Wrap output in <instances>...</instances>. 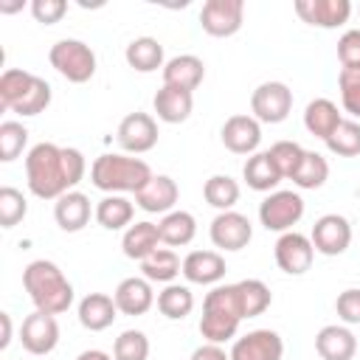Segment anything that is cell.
Here are the masks:
<instances>
[{
    "instance_id": "34",
    "label": "cell",
    "mask_w": 360,
    "mask_h": 360,
    "mask_svg": "<svg viewBox=\"0 0 360 360\" xmlns=\"http://www.w3.org/2000/svg\"><path fill=\"white\" fill-rule=\"evenodd\" d=\"M236 290H239L245 318H256L273 304V292L262 278H242V281H236Z\"/></svg>"
},
{
    "instance_id": "9",
    "label": "cell",
    "mask_w": 360,
    "mask_h": 360,
    "mask_svg": "<svg viewBox=\"0 0 360 360\" xmlns=\"http://www.w3.org/2000/svg\"><path fill=\"white\" fill-rule=\"evenodd\" d=\"M158 121L149 112H129L115 129V141L127 155H143L158 146Z\"/></svg>"
},
{
    "instance_id": "23",
    "label": "cell",
    "mask_w": 360,
    "mask_h": 360,
    "mask_svg": "<svg viewBox=\"0 0 360 360\" xmlns=\"http://www.w3.org/2000/svg\"><path fill=\"white\" fill-rule=\"evenodd\" d=\"M115 318H118V307H115V298L107 292H87L79 301V323L90 332L110 329Z\"/></svg>"
},
{
    "instance_id": "8",
    "label": "cell",
    "mask_w": 360,
    "mask_h": 360,
    "mask_svg": "<svg viewBox=\"0 0 360 360\" xmlns=\"http://www.w3.org/2000/svg\"><path fill=\"white\" fill-rule=\"evenodd\" d=\"M245 22L242 0H205L200 8V25L208 37H233Z\"/></svg>"
},
{
    "instance_id": "45",
    "label": "cell",
    "mask_w": 360,
    "mask_h": 360,
    "mask_svg": "<svg viewBox=\"0 0 360 360\" xmlns=\"http://www.w3.org/2000/svg\"><path fill=\"white\" fill-rule=\"evenodd\" d=\"M338 59L343 68L360 65V28H349L338 39Z\"/></svg>"
},
{
    "instance_id": "10",
    "label": "cell",
    "mask_w": 360,
    "mask_h": 360,
    "mask_svg": "<svg viewBox=\"0 0 360 360\" xmlns=\"http://www.w3.org/2000/svg\"><path fill=\"white\" fill-rule=\"evenodd\" d=\"M273 256H276L278 270H284L287 276H304V273L312 267L315 248H312V239H309L307 233L287 231V233H281V236L276 239Z\"/></svg>"
},
{
    "instance_id": "22",
    "label": "cell",
    "mask_w": 360,
    "mask_h": 360,
    "mask_svg": "<svg viewBox=\"0 0 360 360\" xmlns=\"http://www.w3.org/2000/svg\"><path fill=\"white\" fill-rule=\"evenodd\" d=\"M315 352L321 360H352L357 354V338L349 326L329 323L315 335Z\"/></svg>"
},
{
    "instance_id": "20",
    "label": "cell",
    "mask_w": 360,
    "mask_h": 360,
    "mask_svg": "<svg viewBox=\"0 0 360 360\" xmlns=\"http://www.w3.org/2000/svg\"><path fill=\"white\" fill-rule=\"evenodd\" d=\"M90 217H96V208L90 205V197L82 194V191H76V188L68 191V194H62L56 200V205H53V219H56V225L65 233L82 231L90 222Z\"/></svg>"
},
{
    "instance_id": "17",
    "label": "cell",
    "mask_w": 360,
    "mask_h": 360,
    "mask_svg": "<svg viewBox=\"0 0 360 360\" xmlns=\"http://www.w3.org/2000/svg\"><path fill=\"white\" fill-rule=\"evenodd\" d=\"M112 298H115L118 312L121 315H132V318L146 315L155 307V301H158L155 298V290H152V281L143 278V276H129V278L118 281Z\"/></svg>"
},
{
    "instance_id": "15",
    "label": "cell",
    "mask_w": 360,
    "mask_h": 360,
    "mask_svg": "<svg viewBox=\"0 0 360 360\" xmlns=\"http://www.w3.org/2000/svg\"><path fill=\"white\" fill-rule=\"evenodd\" d=\"M231 360H281L284 357V340L273 329H253L233 340Z\"/></svg>"
},
{
    "instance_id": "25",
    "label": "cell",
    "mask_w": 360,
    "mask_h": 360,
    "mask_svg": "<svg viewBox=\"0 0 360 360\" xmlns=\"http://www.w3.org/2000/svg\"><path fill=\"white\" fill-rule=\"evenodd\" d=\"M160 248V231L155 222L143 219V222H135L124 231V239H121V250L127 259H135V262H143L149 253H155Z\"/></svg>"
},
{
    "instance_id": "13",
    "label": "cell",
    "mask_w": 360,
    "mask_h": 360,
    "mask_svg": "<svg viewBox=\"0 0 360 360\" xmlns=\"http://www.w3.org/2000/svg\"><path fill=\"white\" fill-rule=\"evenodd\" d=\"M20 343L28 354H51L59 343V323H56V315H48V312H39L34 309L31 315L22 318V326H20Z\"/></svg>"
},
{
    "instance_id": "35",
    "label": "cell",
    "mask_w": 360,
    "mask_h": 360,
    "mask_svg": "<svg viewBox=\"0 0 360 360\" xmlns=\"http://www.w3.org/2000/svg\"><path fill=\"white\" fill-rule=\"evenodd\" d=\"M326 180H329V163H326V158L321 152H307L304 160H301V166H298V172L292 174V183L298 188H304V191H315Z\"/></svg>"
},
{
    "instance_id": "24",
    "label": "cell",
    "mask_w": 360,
    "mask_h": 360,
    "mask_svg": "<svg viewBox=\"0 0 360 360\" xmlns=\"http://www.w3.org/2000/svg\"><path fill=\"white\" fill-rule=\"evenodd\" d=\"M152 107H155V112H158V118L163 124H183V121H188V115L194 110V93L163 84L155 93Z\"/></svg>"
},
{
    "instance_id": "19",
    "label": "cell",
    "mask_w": 360,
    "mask_h": 360,
    "mask_svg": "<svg viewBox=\"0 0 360 360\" xmlns=\"http://www.w3.org/2000/svg\"><path fill=\"white\" fill-rule=\"evenodd\" d=\"M177 197H180L177 183H174L169 174H155V177L135 194V205H138L141 211H146V214H169V211H174Z\"/></svg>"
},
{
    "instance_id": "28",
    "label": "cell",
    "mask_w": 360,
    "mask_h": 360,
    "mask_svg": "<svg viewBox=\"0 0 360 360\" xmlns=\"http://www.w3.org/2000/svg\"><path fill=\"white\" fill-rule=\"evenodd\" d=\"M132 217H135V202L127 200L124 194H107L96 205V222L104 231H124L132 225Z\"/></svg>"
},
{
    "instance_id": "16",
    "label": "cell",
    "mask_w": 360,
    "mask_h": 360,
    "mask_svg": "<svg viewBox=\"0 0 360 360\" xmlns=\"http://www.w3.org/2000/svg\"><path fill=\"white\" fill-rule=\"evenodd\" d=\"M292 8L307 25L315 28H338L352 14L349 0H295Z\"/></svg>"
},
{
    "instance_id": "37",
    "label": "cell",
    "mask_w": 360,
    "mask_h": 360,
    "mask_svg": "<svg viewBox=\"0 0 360 360\" xmlns=\"http://www.w3.org/2000/svg\"><path fill=\"white\" fill-rule=\"evenodd\" d=\"M326 149L332 155H340V158H354L360 155V124L354 118H343L338 124V129L323 141Z\"/></svg>"
},
{
    "instance_id": "42",
    "label": "cell",
    "mask_w": 360,
    "mask_h": 360,
    "mask_svg": "<svg viewBox=\"0 0 360 360\" xmlns=\"http://www.w3.org/2000/svg\"><path fill=\"white\" fill-rule=\"evenodd\" d=\"M25 214H28V200L22 197V191L14 186H3L0 188V225L14 228L17 222L25 219Z\"/></svg>"
},
{
    "instance_id": "14",
    "label": "cell",
    "mask_w": 360,
    "mask_h": 360,
    "mask_svg": "<svg viewBox=\"0 0 360 360\" xmlns=\"http://www.w3.org/2000/svg\"><path fill=\"white\" fill-rule=\"evenodd\" d=\"M219 138H222V146L233 155H256L259 152V143H262V124L253 118V115H245V112H236L231 118H225L222 129H219Z\"/></svg>"
},
{
    "instance_id": "41",
    "label": "cell",
    "mask_w": 360,
    "mask_h": 360,
    "mask_svg": "<svg viewBox=\"0 0 360 360\" xmlns=\"http://www.w3.org/2000/svg\"><path fill=\"white\" fill-rule=\"evenodd\" d=\"M267 152H270L276 169L281 172V177H290V180H292V174L298 172V166H301V160L307 155V149L301 143H295V141H276Z\"/></svg>"
},
{
    "instance_id": "47",
    "label": "cell",
    "mask_w": 360,
    "mask_h": 360,
    "mask_svg": "<svg viewBox=\"0 0 360 360\" xmlns=\"http://www.w3.org/2000/svg\"><path fill=\"white\" fill-rule=\"evenodd\" d=\"M188 360H231V354H228L219 343H202V346H197V349L191 352Z\"/></svg>"
},
{
    "instance_id": "48",
    "label": "cell",
    "mask_w": 360,
    "mask_h": 360,
    "mask_svg": "<svg viewBox=\"0 0 360 360\" xmlns=\"http://www.w3.org/2000/svg\"><path fill=\"white\" fill-rule=\"evenodd\" d=\"M0 323H3L0 349H8V343H11V315H8V312H0Z\"/></svg>"
},
{
    "instance_id": "49",
    "label": "cell",
    "mask_w": 360,
    "mask_h": 360,
    "mask_svg": "<svg viewBox=\"0 0 360 360\" xmlns=\"http://www.w3.org/2000/svg\"><path fill=\"white\" fill-rule=\"evenodd\" d=\"M76 360H112L107 352H101V349H84Z\"/></svg>"
},
{
    "instance_id": "44",
    "label": "cell",
    "mask_w": 360,
    "mask_h": 360,
    "mask_svg": "<svg viewBox=\"0 0 360 360\" xmlns=\"http://www.w3.org/2000/svg\"><path fill=\"white\" fill-rule=\"evenodd\" d=\"M335 312L343 323H360V287H349L338 295Z\"/></svg>"
},
{
    "instance_id": "33",
    "label": "cell",
    "mask_w": 360,
    "mask_h": 360,
    "mask_svg": "<svg viewBox=\"0 0 360 360\" xmlns=\"http://www.w3.org/2000/svg\"><path fill=\"white\" fill-rule=\"evenodd\" d=\"M202 197L217 211H233V205L239 202V183L228 174H211L202 186Z\"/></svg>"
},
{
    "instance_id": "46",
    "label": "cell",
    "mask_w": 360,
    "mask_h": 360,
    "mask_svg": "<svg viewBox=\"0 0 360 360\" xmlns=\"http://www.w3.org/2000/svg\"><path fill=\"white\" fill-rule=\"evenodd\" d=\"M65 11H68V3H65V0H34V3H31V14H34V20L42 22V25L59 22V20L65 17Z\"/></svg>"
},
{
    "instance_id": "21",
    "label": "cell",
    "mask_w": 360,
    "mask_h": 360,
    "mask_svg": "<svg viewBox=\"0 0 360 360\" xmlns=\"http://www.w3.org/2000/svg\"><path fill=\"white\" fill-rule=\"evenodd\" d=\"M205 79V65L200 56L194 53H180V56H172L166 65H163V84L169 87H177V90H188L194 93Z\"/></svg>"
},
{
    "instance_id": "30",
    "label": "cell",
    "mask_w": 360,
    "mask_h": 360,
    "mask_svg": "<svg viewBox=\"0 0 360 360\" xmlns=\"http://www.w3.org/2000/svg\"><path fill=\"white\" fill-rule=\"evenodd\" d=\"M124 59L132 70L138 73H152L158 68H163V45L155 39V37H135L127 51H124Z\"/></svg>"
},
{
    "instance_id": "29",
    "label": "cell",
    "mask_w": 360,
    "mask_h": 360,
    "mask_svg": "<svg viewBox=\"0 0 360 360\" xmlns=\"http://www.w3.org/2000/svg\"><path fill=\"white\" fill-rule=\"evenodd\" d=\"M158 231H160V245L183 248L197 236V219H194V214L177 208V211L163 214V219L158 222Z\"/></svg>"
},
{
    "instance_id": "5",
    "label": "cell",
    "mask_w": 360,
    "mask_h": 360,
    "mask_svg": "<svg viewBox=\"0 0 360 360\" xmlns=\"http://www.w3.org/2000/svg\"><path fill=\"white\" fill-rule=\"evenodd\" d=\"M51 68L73 84H84L96 76V53L82 39H59L48 51Z\"/></svg>"
},
{
    "instance_id": "43",
    "label": "cell",
    "mask_w": 360,
    "mask_h": 360,
    "mask_svg": "<svg viewBox=\"0 0 360 360\" xmlns=\"http://www.w3.org/2000/svg\"><path fill=\"white\" fill-rule=\"evenodd\" d=\"M338 87H340V104H343V110L349 115L360 118V65L340 68Z\"/></svg>"
},
{
    "instance_id": "36",
    "label": "cell",
    "mask_w": 360,
    "mask_h": 360,
    "mask_svg": "<svg viewBox=\"0 0 360 360\" xmlns=\"http://www.w3.org/2000/svg\"><path fill=\"white\" fill-rule=\"evenodd\" d=\"M51 96H53L51 84H48L42 76H34V79H31V84H28V90L22 93V98L11 107V112H17V115H22V118L39 115V112H45V110H48Z\"/></svg>"
},
{
    "instance_id": "11",
    "label": "cell",
    "mask_w": 360,
    "mask_h": 360,
    "mask_svg": "<svg viewBox=\"0 0 360 360\" xmlns=\"http://www.w3.org/2000/svg\"><path fill=\"white\" fill-rule=\"evenodd\" d=\"M208 236L219 250H242L253 239V225L239 211H219L208 225Z\"/></svg>"
},
{
    "instance_id": "18",
    "label": "cell",
    "mask_w": 360,
    "mask_h": 360,
    "mask_svg": "<svg viewBox=\"0 0 360 360\" xmlns=\"http://www.w3.org/2000/svg\"><path fill=\"white\" fill-rule=\"evenodd\" d=\"M225 256L219 250H191L183 259V276L188 284L217 287L225 278Z\"/></svg>"
},
{
    "instance_id": "3",
    "label": "cell",
    "mask_w": 360,
    "mask_h": 360,
    "mask_svg": "<svg viewBox=\"0 0 360 360\" xmlns=\"http://www.w3.org/2000/svg\"><path fill=\"white\" fill-rule=\"evenodd\" d=\"M245 321L242 301L236 284H217L202 298V315H200V335L205 343H225L236 338L239 323Z\"/></svg>"
},
{
    "instance_id": "7",
    "label": "cell",
    "mask_w": 360,
    "mask_h": 360,
    "mask_svg": "<svg viewBox=\"0 0 360 360\" xmlns=\"http://www.w3.org/2000/svg\"><path fill=\"white\" fill-rule=\"evenodd\" d=\"M292 112V90L284 82H262L250 93V115L259 124H281Z\"/></svg>"
},
{
    "instance_id": "27",
    "label": "cell",
    "mask_w": 360,
    "mask_h": 360,
    "mask_svg": "<svg viewBox=\"0 0 360 360\" xmlns=\"http://www.w3.org/2000/svg\"><path fill=\"white\" fill-rule=\"evenodd\" d=\"M242 177H245V183H248V188H253V191H267V194L284 180L281 172L276 169L270 152H256V155H250V158L245 160V166H242Z\"/></svg>"
},
{
    "instance_id": "26",
    "label": "cell",
    "mask_w": 360,
    "mask_h": 360,
    "mask_svg": "<svg viewBox=\"0 0 360 360\" xmlns=\"http://www.w3.org/2000/svg\"><path fill=\"white\" fill-rule=\"evenodd\" d=\"M340 121H343V115H340V110H338V104L332 98H312L307 104V110H304V127H307V132L315 135V138H321V141H326L338 129Z\"/></svg>"
},
{
    "instance_id": "32",
    "label": "cell",
    "mask_w": 360,
    "mask_h": 360,
    "mask_svg": "<svg viewBox=\"0 0 360 360\" xmlns=\"http://www.w3.org/2000/svg\"><path fill=\"white\" fill-rule=\"evenodd\" d=\"M158 309L169 321H183L194 309V292L186 284H166L158 292Z\"/></svg>"
},
{
    "instance_id": "12",
    "label": "cell",
    "mask_w": 360,
    "mask_h": 360,
    "mask_svg": "<svg viewBox=\"0 0 360 360\" xmlns=\"http://www.w3.org/2000/svg\"><path fill=\"white\" fill-rule=\"evenodd\" d=\"M312 248L323 256H340L352 245V222L343 214H323L312 225Z\"/></svg>"
},
{
    "instance_id": "2",
    "label": "cell",
    "mask_w": 360,
    "mask_h": 360,
    "mask_svg": "<svg viewBox=\"0 0 360 360\" xmlns=\"http://www.w3.org/2000/svg\"><path fill=\"white\" fill-rule=\"evenodd\" d=\"M22 287L39 312L62 315L73 307V284L51 259H34L22 270Z\"/></svg>"
},
{
    "instance_id": "4",
    "label": "cell",
    "mask_w": 360,
    "mask_h": 360,
    "mask_svg": "<svg viewBox=\"0 0 360 360\" xmlns=\"http://www.w3.org/2000/svg\"><path fill=\"white\" fill-rule=\"evenodd\" d=\"M152 177L155 174L146 160L132 155H118V152L98 155L90 166V180L104 194H127V191L138 194Z\"/></svg>"
},
{
    "instance_id": "6",
    "label": "cell",
    "mask_w": 360,
    "mask_h": 360,
    "mask_svg": "<svg viewBox=\"0 0 360 360\" xmlns=\"http://www.w3.org/2000/svg\"><path fill=\"white\" fill-rule=\"evenodd\" d=\"M301 217H304V197L298 191L278 188V191H270L259 202V222L267 231L287 233V231H292V225L301 222Z\"/></svg>"
},
{
    "instance_id": "1",
    "label": "cell",
    "mask_w": 360,
    "mask_h": 360,
    "mask_svg": "<svg viewBox=\"0 0 360 360\" xmlns=\"http://www.w3.org/2000/svg\"><path fill=\"white\" fill-rule=\"evenodd\" d=\"M87 172V160L76 146H56L51 141L34 143L25 155V183L39 200H59L73 191Z\"/></svg>"
},
{
    "instance_id": "40",
    "label": "cell",
    "mask_w": 360,
    "mask_h": 360,
    "mask_svg": "<svg viewBox=\"0 0 360 360\" xmlns=\"http://www.w3.org/2000/svg\"><path fill=\"white\" fill-rule=\"evenodd\" d=\"M28 143V129L20 124V121H3L0 124V160L3 163H11L22 155Z\"/></svg>"
},
{
    "instance_id": "39",
    "label": "cell",
    "mask_w": 360,
    "mask_h": 360,
    "mask_svg": "<svg viewBox=\"0 0 360 360\" xmlns=\"http://www.w3.org/2000/svg\"><path fill=\"white\" fill-rule=\"evenodd\" d=\"M31 79H34L31 70H22V68H6L3 76H0V101H3V107L11 110V107L22 98V93L28 90Z\"/></svg>"
},
{
    "instance_id": "31",
    "label": "cell",
    "mask_w": 360,
    "mask_h": 360,
    "mask_svg": "<svg viewBox=\"0 0 360 360\" xmlns=\"http://www.w3.org/2000/svg\"><path fill=\"white\" fill-rule=\"evenodd\" d=\"M141 273H143V278H149V281L174 284V278L183 273V262H180V256H177L172 248H158L155 253H149V256L141 262Z\"/></svg>"
},
{
    "instance_id": "50",
    "label": "cell",
    "mask_w": 360,
    "mask_h": 360,
    "mask_svg": "<svg viewBox=\"0 0 360 360\" xmlns=\"http://www.w3.org/2000/svg\"><path fill=\"white\" fill-rule=\"evenodd\" d=\"M22 8V3H0V11H17Z\"/></svg>"
},
{
    "instance_id": "38",
    "label": "cell",
    "mask_w": 360,
    "mask_h": 360,
    "mask_svg": "<svg viewBox=\"0 0 360 360\" xmlns=\"http://www.w3.org/2000/svg\"><path fill=\"white\" fill-rule=\"evenodd\" d=\"M149 338L141 329H124L112 343V360H146Z\"/></svg>"
}]
</instances>
